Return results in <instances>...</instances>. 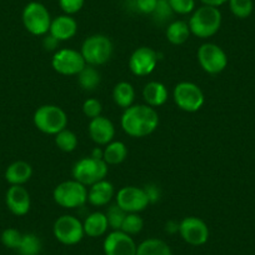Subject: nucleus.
Here are the masks:
<instances>
[{
    "instance_id": "nucleus-5",
    "label": "nucleus",
    "mask_w": 255,
    "mask_h": 255,
    "mask_svg": "<svg viewBox=\"0 0 255 255\" xmlns=\"http://www.w3.org/2000/svg\"><path fill=\"white\" fill-rule=\"evenodd\" d=\"M53 199L59 207L75 209L83 207L88 202V189L74 179L63 181L54 189Z\"/></svg>"
},
{
    "instance_id": "nucleus-40",
    "label": "nucleus",
    "mask_w": 255,
    "mask_h": 255,
    "mask_svg": "<svg viewBox=\"0 0 255 255\" xmlns=\"http://www.w3.org/2000/svg\"><path fill=\"white\" fill-rule=\"evenodd\" d=\"M59 43L60 41L58 40V39L54 38L53 35H50V34H46V35H44L43 38V48L45 49L46 51H55L56 49H58L59 46Z\"/></svg>"
},
{
    "instance_id": "nucleus-8",
    "label": "nucleus",
    "mask_w": 255,
    "mask_h": 255,
    "mask_svg": "<svg viewBox=\"0 0 255 255\" xmlns=\"http://www.w3.org/2000/svg\"><path fill=\"white\" fill-rule=\"evenodd\" d=\"M173 99L176 107L186 113H195L203 108L205 97L199 85L191 82H180L174 87Z\"/></svg>"
},
{
    "instance_id": "nucleus-35",
    "label": "nucleus",
    "mask_w": 255,
    "mask_h": 255,
    "mask_svg": "<svg viewBox=\"0 0 255 255\" xmlns=\"http://www.w3.org/2000/svg\"><path fill=\"white\" fill-rule=\"evenodd\" d=\"M174 14L188 15L195 10V0H169Z\"/></svg>"
},
{
    "instance_id": "nucleus-16",
    "label": "nucleus",
    "mask_w": 255,
    "mask_h": 255,
    "mask_svg": "<svg viewBox=\"0 0 255 255\" xmlns=\"http://www.w3.org/2000/svg\"><path fill=\"white\" fill-rule=\"evenodd\" d=\"M5 204L11 214L24 217L30 210V194L23 185H10L5 194Z\"/></svg>"
},
{
    "instance_id": "nucleus-12",
    "label": "nucleus",
    "mask_w": 255,
    "mask_h": 255,
    "mask_svg": "<svg viewBox=\"0 0 255 255\" xmlns=\"http://www.w3.org/2000/svg\"><path fill=\"white\" fill-rule=\"evenodd\" d=\"M179 234L189 245L200 247L209 239V228L200 218L186 217L179 223Z\"/></svg>"
},
{
    "instance_id": "nucleus-26",
    "label": "nucleus",
    "mask_w": 255,
    "mask_h": 255,
    "mask_svg": "<svg viewBox=\"0 0 255 255\" xmlns=\"http://www.w3.org/2000/svg\"><path fill=\"white\" fill-rule=\"evenodd\" d=\"M136 255H173V252L164 240L149 238L138 245Z\"/></svg>"
},
{
    "instance_id": "nucleus-29",
    "label": "nucleus",
    "mask_w": 255,
    "mask_h": 255,
    "mask_svg": "<svg viewBox=\"0 0 255 255\" xmlns=\"http://www.w3.org/2000/svg\"><path fill=\"white\" fill-rule=\"evenodd\" d=\"M55 144L64 153H72L78 146V136L75 135L74 131L65 128L55 135Z\"/></svg>"
},
{
    "instance_id": "nucleus-32",
    "label": "nucleus",
    "mask_w": 255,
    "mask_h": 255,
    "mask_svg": "<svg viewBox=\"0 0 255 255\" xmlns=\"http://www.w3.org/2000/svg\"><path fill=\"white\" fill-rule=\"evenodd\" d=\"M174 15V11L171 9L170 4H169V0H158V4H156L155 9L151 13V18H153L154 23L159 24H165L166 21L170 20Z\"/></svg>"
},
{
    "instance_id": "nucleus-3",
    "label": "nucleus",
    "mask_w": 255,
    "mask_h": 255,
    "mask_svg": "<svg viewBox=\"0 0 255 255\" xmlns=\"http://www.w3.org/2000/svg\"><path fill=\"white\" fill-rule=\"evenodd\" d=\"M34 125L41 133L56 135L68 125V115L63 108L54 104H45L35 110L33 117Z\"/></svg>"
},
{
    "instance_id": "nucleus-38",
    "label": "nucleus",
    "mask_w": 255,
    "mask_h": 255,
    "mask_svg": "<svg viewBox=\"0 0 255 255\" xmlns=\"http://www.w3.org/2000/svg\"><path fill=\"white\" fill-rule=\"evenodd\" d=\"M158 0H135V8L141 14H148L151 15V13L155 9Z\"/></svg>"
},
{
    "instance_id": "nucleus-21",
    "label": "nucleus",
    "mask_w": 255,
    "mask_h": 255,
    "mask_svg": "<svg viewBox=\"0 0 255 255\" xmlns=\"http://www.w3.org/2000/svg\"><path fill=\"white\" fill-rule=\"evenodd\" d=\"M169 92L165 85L160 82H150L143 89V99L146 105L151 108L161 107L166 103Z\"/></svg>"
},
{
    "instance_id": "nucleus-2",
    "label": "nucleus",
    "mask_w": 255,
    "mask_h": 255,
    "mask_svg": "<svg viewBox=\"0 0 255 255\" xmlns=\"http://www.w3.org/2000/svg\"><path fill=\"white\" fill-rule=\"evenodd\" d=\"M222 13L219 8L202 5L191 13L188 24L190 33L200 39L214 36L222 26Z\"/></svg>"
},
{
    "instance_id": "nucleus-43",
    "label": "nucleus",
    "mask_w": 255,
    "mask_h": 255,
    "mask_svg": "<svg viewBox=\"0 0 255 255\" xmlns=\"http://www.w3.org/2000/svg\"><path fill=\"white\" fill-rule=\"evenodd\" d=\"M90 156H93V158L95 159H103V150L100 148H95Z\"/></svg>"
},
{
    "instance_id": "nucleus-24",
    "label": "nucleus",
    "mask_w": 255,
    "mask_h": 255,
    "mask_svg": "<svg viewBox=\"0 0 255 255\" xmlns=\"http://www.w3.org/2000/svg\"><path fill=\"white\" fill-rule=\"evenodd\" d=\"M190 28L189 24L184 20L171 21L165 31L166 39L173 45H181L185 43L190 36Z\"/></svg>"
},
{
    "instance_id": "nucleus-9",
    "label": "nucleus",
    "mask_w": 255,
    "mask_h": 255,
    "mask_svg": "<svg viewBox=\"0 0 255 255\" xmlns=\"http://www.w3.org/2000/svg\"><path fill=\"white\" fill-rule=\"evenodd\" d=\"M53 234L59 243L64 245H75L84 238L83 223L74 215H61L53 225Z\"/></svg>"
},
{
    "instance_id": "nucleus-27",
    "label": "nucleus",
    "mask_w": 255,
    "mask_h": 255,
    "mask_svg": "<svg viewBox=\"0 0 255 255\" xmlns=\"http://www.w3.org/2000/svg\"><path fill=\"white\" fill-rule=\"evenodd\" d=\"M97 67H92V65H85L84 69L78 74V83H79L80 88L87 92H93L97 89L102 82V75L95 69Z\"/></svg>"
},
{
    "instance_id": "nucleus-31",
    "label": "nucleus",
    "mask_w": 255,
    "mask_h": 255,
    "mask_svg": "<svg viewBox=\"0 0 255 255\" xmlns=\"http://www.w3.org/2000/svg\"><path fill=\"white\" fill-rule=\"evenodd\" d=\"M144 228V220L138 213H129L125 217L124 223L122 225V232L127 233L129 235H136L143 230Z\"/></svg>"
},
{
    "instance_id": "nucleus-20",
    "label": "nucleus",
    "mask_w": 255,
    "mask_h": 255,
    "mask_svg": "<svg viewBox=\"0 0 255 255\" xmlns=\"http://www.w3.org/2000/svg\"><path fill=\"white\" fill-rule=\"evenodd\" d=\"M33 175V168L24 160H16L11 163L5 170V180L10 185H24L30 180Z\"/></svg>"
},
{
    "instance_id": "nucleus-15",
    "label": "nucleus",
    "mask_w": 255,
    "mask_h": 255,
    "mask_svg": "<svg viewBox=\"0 0 255 255\" xmlns=\"http://www.w3.org/2000/svg\"><path fill=\"white\" fill-rule=\"evenodd\" d=\"M136 249L138 245L131 235L122 230H113L105 237L103 243L105 255H136Z\"/></svg>"
},
{
    "instance_id": "nucleus-4",
    "label": "nucleus",
    "mask_w": 255,
    "mask_h": 255,
    "mask_svg": "<svg viewBox=\"0 0 255 255\" xmlns=\"http://www.w3.org/2000/svg\"><path fill=\"white\" fill-rule=\"evenodd\" d=\"M112 40L104 34H94L88 36L83 43L80 53L84 58L87 65L100 67L110 60L113 55Z\"/></svg>"
},
{
    "instance_id": "nucleus-36",
    "label": "nucleus",
    "mask_w": 255,
    "mask_h": 255,
    "mask_svg": "<svg viewBox=\"0 0 255 255\" xmlns=\"http://www.w3.org/2000/svg\"><path fill=\"white\" fill-rule=\"evenodd\" d=\"M83 113L87 118H89L90 120L94 119V118H98L102 115L103 107L102 103L98 99H94V98H90V99H87L84 103H83L82 107Z\"/></svg>"
},
{
    "instance_id": "nucleus-34",
    "label": "nucleus",
    "mask_w": 255,
    "mask_h": 255,
    "mask_svg": "<svg viewBox=\"0 0 255 255\" xmlns=\"http://www.w3.org/2000/svg\"><path fill=\"white\" fill-rule=\"evenodd\" d=\"M21 238H23V234L18 229H15V228H6L1 233L0 240H1L4 247H6L8 249H18L21 243Z\"/></svg>"
},
{
    "instance_id": "nucleus-28",
    "label": "nucleus",
    "mask_w": 255,
    "mask_h": 255,
    "mask_svg": "<svg viewBox=\"0 0 255 255\" xmlns=\"http://www.w3.org/2000/svg\"><path fill=\"white\" fill-rule=\"evenodd\" d=\"M16 250L20 255H39V253L41 252V242L38 235L26 233L23 234L20 245Z\"/></svg>"
},
{
    "instance_id": "nucleus-25",
    "label": "nucleus",
    "mask_w": 255,
    "mask_h": 255,
    "mask_svg": "<svg viewBox=\"0 0 255 255\" xmlns=\"http://www.w3.org/2000/svg\"><path fill=\"white\" fill-rule=\"evenodd\" d=\"M128 156V148L123 141L113 140L103 149V159L108 165L122 164Z\"/></svg>"
},
{
    "instance_id": "nucleus-13",
    "label": "nucleus",
    "mask_w": 255,
    "mask_h": 255,
    "mask_svg": "<svg viewBox=\"0 0 255 255\" xmlns=\"http://www.w3.org/2000/svg\"><path fill=\"white\" fill-rule=\"evenodd\" d=\"M117 204L122 208L124 212L129 213H140L148 208L150 204L144 188L138 186H124L120 189L117 194Z\"/></svg>"
},
{
    "instance_id": "nucleus-33",
    "label": "nucleus",
    "mask_w": 255,
    "mask_h": 255,
    "mask_svg": "<svg viewBox=\"0 0 255 255\" xmlns=\"http://www.w3.org/2000/svg\"><path fill=\"white\" fill-rule=\"evenodd\" d=\"M127 214L128 213L124 212V210H123L117 203L110 205V207L108 208L107 213H105V215H107L108 218V224H109L110 229L112 230L122 229V225L123 223H124V219L125 217H127Z\"/></svg>"
},
{
    "instance_id": "nucleus-17",
    "label": "nucleus",
    "mask_w": 255,
    "mask_h": 255,
    "mask_svg": "<svg viewBox=\"0 0 255 255\" xmlns=\"http://www.w3.org/2000/svg\"><path fill=\"white\" fill-rule=\"evenodd\" d=\"M88 131H89V136L92 140L98 145H108L114 140L115 136V127L113 122L108 118L100 117L94 118L89 122V127H88Z\"/></svg>"
},
{
    "instance_id": "nucleus-37",
    "label": "nucleus",
    "mask_w": 255,
    "mask_h": 255,
    "mask_svg": "<svg viewBox=\"0 0 255 255\" xmlns=\"http://www.w3.org/2000/svg\"><path fill=\"white\" fill-rule=\"evenodd\" d=\"M58 1L60 9L67 15H74L79 13L85 3V0H58Z\"/></svg>"
},
{
    "instance_id": "nucleus-39",
    "label": "nucleus",
    "mask_w": 255,
    "mask_h": 255,
    "mask_svg": "<svg viewBox=\"0 0 255 255\" xmlns=\"http://www.w3.org/2000/svg\"><path fill=\"white\" fill-rule=\"evenodd\" d=\"M144 190H145L146 195H148V199L150 204H154V203H156L160 199V188H159L158 185H155V184H148V185L144 186Z\"/></svg>"
},
{
    "instance_id": "nucleus-14",
    "label": "nucleus",
    "mask_w": 255,
    "mask_h": 255,
    "mask_svg": "<svg viewBox=\"0 0 255 255\" xmlns=\"http://www.w3.org/2000/svg\"><path fill=\"white\" fill-rule=\"evenodd\" d=\"M158 54L149 46H140L131 53L129 58V69L136 77H146L155 70Z\"/></svg>"
},
{
    "instance_id": "nucleus-23",
    "label": "nucleus",
    "mask_w": 255,
    "mask_h": 255,
    "mask_svg": "<svg viewBox=\"0 0 255 255\" xmlns=\"http://www.w3.org/2000/svg\"><path fill=\"white\" fill-rule=\"evenodd\" d=\"M113 100L122 109L131 107L135 100V89L128 82H120L113 89Z\"/></svg>"
},
{
    "instance_id": "nucleus-10",
    "label": "nucleus",
    "mask_w": 255,
    "mask_h": 255,
    "mask_svg": "<svg viewBox=\"0 0 255 255\" xmlns=\"http://www.w3.org/2000/svg\"><path fill=\"white\" fill-rule=\"evenodd\" d=\"M198 61L205 73L217 75L228 67V55L217 44L204 43L198 49Z\"/></svg>"
},
{
    "instance_id": "nucleus-1",
    "label": "nucleus",
    "mask_w": 255,
    "mask_h": 255,
    "mask_svg": "<svg viewBox=\"0 0 255 255\" xmlns=\"http://www.w3.org/2000/svg\"><path fill=\"white\" fill-rule=\"evenodd\" d=\"M120 124L127 135L131 138H144L156 130L159 115L155 108L146 104H133L124 110Z\"/></svg>"
},
{
    "instance_id": "nucleus-7",
    "label": "nucleus",
    "mask_w": 255,
    "mask_h": 255,
    "mask_svg": "<svg viewBox=\"0 0 255 255\" xmlns=\"http://www.w3.org/2000/svg\"><path fill=\"white\" fill-rule=\"evenodd\" d=\"M108 166L109 165L105 163L104 159H95L93 156L82 158L73 166V179L83 185L90 186L107 178L109 171Z\"/></svg>"
},
{
    "instance_id": "nucleus-41",
    "label": "nucleus",
    "mask_w": 255,
    "mask_h": 255,
    "mask_svg": "<svg viewBox=\"0 0 255 255\" xmlns=\"http://www.w3.org/2000/svg\"><path fill=\"white\" fill-rule=\"evenodd\" d=\"M203 3V5L208 6H214V8H219V6L224 5L225 3H228L229 0H200Z\"/></svg>"
},
{
    "instance_id": "nucleus-19",
    "label": "nucleus",
    "mask_w": 255,
    "mask_h": 255,
    "mask_svg": "<svg viewBox=\"0 0 255 255\" xmlns=\"http://www.w3.org/2000/svg\"><path fill=\"white\" fill-rule=\"evenodd\" d=\"M114 194V185L107 179H103L90 185L88 190V202L94 207H105L112 202Z\"/></svg>"
},
{
    "instance_id": "nucleus-11",
    "label": "nucleus",
    "mask_w": 255,
    "mask_h": 255,
    "mask_svg": "<svg viewBox=\"0 0 255 255\" xmlns=\"http://www.w3.org/2000/svg\"><path fill=\"white\" fill-rule=\"evenodd\" d=\"M84 58L82 53L75 49H59L51 59V67L61 75H78L85 68Z\"/></svg>"
},
{
    "instance_id": "nucleus-6",
    "label": "nucleus",
    "mask_w": 255,
    "mask_h": 255,
    "mask_svg": "<svg viewBox=\"0 0 255 255\" xmlns=\"http://www.w3.org/2000/svg\"><path fill=\"white\" fill-rule=\"evenodd\" d=\"M23 25L31 35L41 36L49 33L51 16L48 8L39 1H30L26 4L21 13Z\"/></svg>"
},
{
    "instance_id": "nucleus-22",
    "label": "nucleus",
    "mask_w": 255,
    "mask_h": 255,
    "mask_svg": "<svg viewBox=\"0 0 255 255\" xmlns=\"http://www.w3.org/2000/svg\"><path fill=\"white\" fill-rule=\"evenodd\" d=\"M83 227H84L85 235L90 238L103 237L109 229L107 215L102 212H94L88 215L83 222Z\"/></svg>"
},
{
    "instance_id": "nucleus-18",
    "label": "nucleus",
    "mask_w": 255,
    "mask_h": 255,
    "mask_svg": "<svg viewBox=\"0 0 255 255\" xmlns=\"http://www.w3.org/2000/svg\"><path fill=\"white\" fill-rule=\"evenodd\" d=\"M78 33V23L73 15H59L51 20L49 34L59 41H67L74 38Z\"/></svg>"
},
{
    "instance_id": "nucleus-42",
    "label": "nucleus",
    "mask_w": 255,
    "mask_h": 255,
    "mask_svg": "<svg viewBox=\"0 0 255 255\" xmlns=\"http://www.w3.org/2000/svg\"><path fill=\"white\" fill-rule=\"evenodd\" d=\"M165 230L169 233V234H174V233H179V223L173 222V220H170V222L166 223Z\"/></svg>"
},
{
    "instance_id": "nucleus-30",
    "label": "nucleus",
    "mask_w": 255,
    "mask_h": 255,
    "mask_svg": "<svg viewBox=\"0 0 255 255\" xmlns=\"http://www.w3.org/2000/svg\"><path fill=\"white\" fill-rule=\"evenodd\" d=\"M229 9L233 15L238 19H247L254 10L253 0H229Z\"/></svg>"
}]
</instances>
